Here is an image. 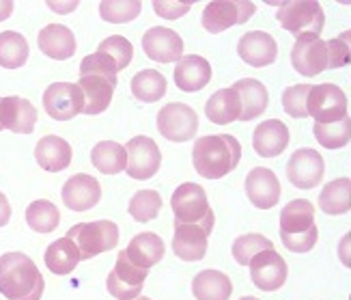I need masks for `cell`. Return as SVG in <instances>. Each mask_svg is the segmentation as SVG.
Segmentation results:
<instances>
[{
    "instance_id": "cell-14",
    "label": "cell",
    "mask_w": 351,
    "mask_h": 300,
    "mask_svg": "<svg viewBox=\"0 0 351 300\" xmlns=\"http://www.w3.org/2000/svg\"><path fill=\"white\" fill-rule=\"evenodd\" d=\"M171 207L175 214V222H201L211 212L205 188L194 182H186L175 188L171 197Z\"/></svg>"
},
{
    "instance_id": "cell-44",
    "label": "cell",
    "mask_w": 351,
    "mask_h": 300,
    "mask_svg": "<svg viewBox=\"0 0 351 300\" xmlns=\"http://www.w3.org/2000/svg\"><path fill=\"white\" fill-rule=\"evenodd\" d=\"M326 43H328V69H341L351 63V48L343 33L339 37H332Z\"/></svg>"
},
{
    "instance_id": "cell-33",
    "label": "cell",
    "mask_w": 351,
    "mask_h": 300,
    "mask_svg": "<svg viewBox=\"0 0 351 300\" xmlns=\"http://www.w3.org/2000/svg\"><path fill=\"white\" fill-rule=\"evenodd\" d=\"M130 89H132V95L138 102L154 104V102H160L166 95L169 82H166V78L158 69H143L132 78Z\"/></svg>"
},
{
    "instance_id": "cell-39",
    "label": "cell",
    "mask_w": 351,
    "mask_h": 300,
    "mask_svg": "<svg viewBox=\"0 0 351 300\" xmlns=\"http://www.w3.org/2000/svg\"><path fill=\"white\" fill-rule=\"evenodd\" d=\"M274 242L263 233H243L233 242V257L239 266H250L258 253L271 251Z\"/></svg>"
},
{
    "instance_id": "cell-36",
    "label": "cell",
    "mask_w": 351,
    "mask_h": 300,
    "mask_svg": "<svg viewBox=\"0 0 351 300\" xmlns=\"http://www.w3.org/2000/svg\"><path fill=\"white\" fill-rule=\"evenodd\" d=\"M162 197L158 190H138L132 197L130 205H128V212L136 222H149V220H156L162 212Z\"/></svg>"
},
{
    "instance_id": "cell-4",
    "label": "cell",
    "mask_w": 351,
    "mask_h": 300,
    "mask_svg": "<svg viewBox=\"0 0 351 300\" xmlns=\"http://www.w3.org/2000/svg\"><path fill=\"white\" fill-rule=\"evenodd\" d=\"M276 20L287 33L295 35L298 39L304 33L322 35L326 13L317 0H287V3H280Z\"/></svg>"
},
{
    "instance_id": "cell-6",
    "label": "cell",
    "mask_w": 351,
    "mask_h": 300,
    "mask_svg": "<svg viewBox=\"0 0 351 300\" xmlns=\"http://www.w3.org/2000/svg\"><path fill=\"white\" fill-rule=\"evenodd\" d=\"M349 102L345 91L339 84L324 82L315 84L308 93V117L315 119V124L330 126L339 124L341 119L347 117Z\"/></svg>"
},
{
    "instance_id": "cell-16",
    "label": "cell",
    "mask_w": 351,
    "mask_h": 300,
    "mask_svg": "<svg viewBox=\"0 0 351 300\" xmlns=\"http://www.w3.org/2000/svg\"><path fill=\"white\" fill-rule=\"evenodd\" d=\"M237 54L246 65L261 69L276 61L278 43L265 31H250L243 33L241 39L237 41Z\"/></svg>"
},
{
    "instance_id": "cell-31",
    "label": "cell",
    "mask_w": 351,
    "mask_h": 300,
    "mask_svg": "<svg viewBox=\"0 0 351 300\" xmlns=\"http://www.w3.org/2000/svg\"><path fill=\"white\" fill-rule=\"evenodd\" d=\"M319 209L328 216H343L351 209V182L347 177H337L328 182L319 194Z\"/></svg>"
},
{
    "instance_id": "cell-40",
    "label": "cell",
    "mask_w": 351,
    "mask_h": 300,
    "mask_svg": "<svg viewBox=\"0 0 351 300\" xmlns=\"http://www.w3.org/2000/svg\"><path fill=\"white\" fill-rule=\"evenodd\" d=\"M313 84H291L282 91V108L293 119L308 117V93Z\"/></svg>"
},
{
    "instance_id": "cell-2",
    "label": "cell",
    "mask_w": 351,
    "mask_h": 300,
    "mask_svg": "<svg viewBox=\"0 0 351 300\" xmlns=\"http://www.w3.org/2000/svg\"><path fill=\"white\" fill-rule=\"evenodd\" d=\"M45 279L28 255L13 251L0 255V294L7 300H41Z\"/></svg>"
},
{
    "instance_id": "cell-19",
    "label": "cell",
    "mask_w": 351,
    "mask_h": 300,
    "mask_svg": "<svg viewBox=\"0 0 351 300\" xmlns=\"http://www.w3.org/2000/svg\"><path fill=\"white\" fill-rule=\"evenodd\" d=\"M0 124L15 134H33L37 124V108L20 95L0 100Z\"/></svg>"
},
{
    "instance_id": "cell-20",
    "label": "cell",
    "mask_w": 351,
    "mask_h": 300,
    "mask_svg": "<svg viewBox=\"0 0 351 300\" xmlns=\"http://www.w3.org/2000/svg\"><path fill=\"white\" fill-rule=\"evenodd\" d=\"M175 84L186 93L203 91L211 80V65L205 56L198 54H186L175 67Z\"/></svg>"
},
{
    "instance_id": "cell-8",
    "label": "cell",
    "mask_w": 351,
    "mask_h": 300,
    "mask_svg": "<svg viewBox=\"0 0 351 300\" xmlns=\"http://www.w3.org/2000/svg\"><path fill=\"white\" fill-rule=\"evenodd\" d=\"M43 108L54 122H69L84 113V93L78 82H54L43 91Z\"/></svg>"
},
{
    "instance_id": "cell-42",
    "label": "cell",
    "mask_w": 351,
    "mask_h": 300,
    "mask_svg": "<svg viewBox=\"0 0 351 300\" xmlns=\"http://www.w3.org/2000/svg\"><path fill=\"white\" fill-rule=\"evenodd\" d=\"M90 73H99V76H108V78H117L119 73V67L117 63L108 54L104 52H93L82 58L80 63V76H90Z\"/></svg>"
},
{
    "instance_id": "cell-5",
    "label": "cell",
    "mask_w": 351,
    "mask_h": 300,
    "mask_svg": "<svg viewBox=\"0 0 351 300\" xmlns=\"http://www.w3.org/2000/svg\"><path fill=\"white\" fill-rule=\"evenodd\" d=\"M216 224V214L211 212L201 222H175L173 253L181 262H201L207 255L209 233Z\"/></svg>"
},
{
    "instance_id": "cell-38",
    "label": "cell",
    "mask_w": 351,
    "mask_h": 300,
    "mask_svg": "<svg viewBox=\"0 0 351 300\" xmlns=\"http://www.w3.org/2000/svg\"><path fill=\"white\" fill-rule=\"evenodd\" d=\"M141 0H104L99 3V16L110 24H128L141 16Z\"/></svg>"
},
{
    "instance_id": "cell-35",
    "label": "cell",
    "mask_w": 351,
    "mask_h": 300,
    "mask_svg": "<svg viewBox=\"0 0 351 300\" xmlns=\"http://www.w3.org/2000/svg\"><path fill=\"white\" fill-rule=\"evenodd\" d=\"M26 222L37 233H52L60 222V212L52 201L37 199L26 207Z\"/></svg>"
},
{
    "instance_id": "cell-41",
    "label": "cell",
    "mask_w": 351,
    "mask_h": 300,
    "mask_svg": "<svg viewBox=\"0 0 351 300\" xmlns=\"http://www.w3.org/2000/svg\"><path fill=\"white\" fill-rule=\"evenodd\" d=\"M97 50L104 52V54H108L112 61L117 63L119 71L128 69V65L132 63V58H134V46H132V41L125 39L123 35H110V37H106L99 43Z\"/></svg>"
},
{
    "instance_id": "cell-7",
    "label": "cell",
    "mask_w": 351,
    "mask_h": 300,
    "mask_svg": "<svg viewBox=\"0 0 351 300\" xmlns=\"http://www.w3.org/2000/svg\"><path fill=\"white\" fill-rule=\"evenodd\" d=\"M158 130L171 143H188L198 132V115L192 106L171 102L158 113Z\"/></svg>"
},
{
    "instance_id": "cell-37",
    "label": "cell",
    "mask_w": 351,
    "mask_h": 300,
    "mask_svg": "<svg viewBox=\"0 0 351 300\" xmlns=\"http://www.w3.org/2000/svg\"><path fill=\"white\" fill-rule=\"evenodd\" d=\"M313 134H315L317 143L322 147H326V149H343L351 141V117L347 115L345 119H341L339 124H330V126L315 124Z\"/></svg>"
},
{
    "instance_id": "cell-13",
    "label": "cell",
    "mask_w": 351,
    "mask_h": 300,
    "mask_svg": "<svg viewBox=\"0 0 351 300\" xmlns=\"http://www.w3.org/2000/svg\"><path fill=\"white\" fill-rule=\"evenodd\" d=\"M143 50L156 63H179L183 56V39L177 31L166 26H151L143 35Z\"/></svg>"
},
{
    "instance_id": "cell-52",
    "label": "cell",
    "mask_w": 351,
    "mask_h": 300,
    "mask_svg": "<svg viewBox=\"0 0 351 300\" xmlns=\"http://www.w3.org/2000/svg\"><path fill=\"white\" fill-rule=\"evenodd\" d=\"M343 35H345V39L349 41V48H351V28H349V31H347V33H343Z\"/></svg>"
},
{
    "instance_id": "cell-17",
    "label": "cell",
    "mask_w": 351,
    "mask_h": 300,
    "mask_svg": "<svg viewBox=\"0 0 351 300\" xmlns=\"http://www.w3.org/2000/svg\"><path fill=\"white\" fill-rule=\"evenodd\" d=\"M60 197H63V205H67L71 212H88L99 203L101 186L93 175L78 173L65 182Z\"/></svg>"
},
{
    "instance_id": "cell-48",
    "label": "cell",
    "mask_w": 351,
    "mask_h": 300,
    "mask_svg": "<svg viewBox=\"0 0 351 300\" xmlns=\"http://www.w3.org/2000/svg\"><path fill=\"white\" fill-rule=\"evenodd\" d=\"M339 259L345 268H351V231H347L339 242Z\"/></svg>"
},
{
    "instance_id": "cell-1",
    "label": "cell",
    "mask_w": 351,
    "mask_h": 300,
    "mask_svg": "<svg viewBox=\"0 0 351 300\" xmlns=\"http://www.w3.org/2000/svg\"><path fill=\"white\" fill-rule=\"evenodd\" d=\"M241 160V143L233 134H209L194 141L192 164L205 179H222L237 169Z\"/></svg>"
},
{
    "instance_id": "cell-10",
    "label": "cell",
    "mask_w": 351,
    "mask_h": 300,
    "mask_svg": "<svg viewBox=\"0 0 351 300\" xmlns=\"http://www.w3.org/2000/svg\"><path fill=\"white\" fill-rule=\"evenodd\" d=\"M326 160L311 147H302L287 162V179L300 190H313L324 182Z\"/></svg>"
},
{
    "instance_id": "cell-29",
    "label": "cell",
    "mask_w": 351,
    "mask_h": 300,
    "mask_svg": "<svg viewBox=\"0 0 351 300\" xmlns=\"http://www.w3.org/2000/svg\"><path fill=\"white\" fill-rule=\"evenodd\" d=\"M192 294L196 300H228L233 283L220 270H201L192 279Z\"/></svg>"
},
{
    "instance_id": "cell-54",
    "label": "cell",
    "mask_w": 351,
    "mask_h": 300,
    "mask_svg": "<svg viewBox=\"0 0 351 300\" xmlns=\"http://www.w3.org/2000/svg\"><path fill=\"white\" fill-rule=\"evenodd\" d=\"M136 300H151V298H147V296H138V298H136Z\"/></svg>"
},
{
    "instance_id": "cell-49",
    "label": "cell",
    "mask_w": 351,
    "mask_h": 300,
    "mask_svg": "<svg viewBox=\"0 0 351 300\" xmlns=\"http://www.w3.org/2000/svg\"><path fill=\"white\" fill-rule=\"evenodd\" d=\"M48 7L52 11H56V13H71V11H75L80 7V3H78V0H71V3H56V0H50Z\"/></svg>"
},
{
    "instance_id": "cell-30",
    "label": "cell",
    "mask_w": 351,
    "mask_h": 300,
    "mask_svg": "<svg viewBox=\"0 0 351 300\" xmlns=\"http://www.w3.org/2000/svg\"><path fill=\"white\" fill-rule=\"evenodd\" d=\"M90 162L104 175H117L128 169V149L117 141H101L90 152Z\"/></svg>"
},
{
    "instance_id": "cell-24",
    "label": "cell",
    "mask_w": 351,
    "mask_h": 300,
    "mask_svg": "<svg viewBox=\"0 0 351 300\" xmlns=\"http://www.w3.org/2000/svg\"><path fill=\"white\" fill-rule=\"evenodd\" d=\"M205 117L216 126H228L241 122V100L233 86L220 89L205 104Z\"/></svg>"
},
{
    "instance_id": "cell-55",
    "label": "cell",
    "mask_w": 351,
    "mask_h": 300,
    "mask_svg": "<svg viewBox=\"0 0 351 300\" xmlns=\"http://www.w3.org/2000/svg\"><path fill=\"white\" fill-rule=\"evenodd\" d=\"M0 100H3V97H0ZM3 130H5V128H3V124H0V132H3Z\"/></svg>"
},
{
    "instance_id": "cell-50",
    "label": "cell",
    "mask_w": 351,
    "mask_h": 300,
    "mask_svg": "<svg viewBox=\"0 0 351 300\" xmlns=\"http://www.w3.org/2000/svg\"><path fill=\"white\" fill-rule=\"evenodd\" d=\"M9 220H11V203L5 194L0 192V227H5Z\"/></svg>"
},
{
    "instance_id": "cell-56",
    "label": "cell",
    "mask_w": 351,
    "mask_h": 300,
    "mask_svg": "<svg viewBox=\"0 0 351 300\" xmlns=\"http://www.w3.org/2000/svg\"><path fill=\"white\" fill-rule=\"evenodd\" d=\"M349 182H351V177H349Z\"/></svg>"
},
{
    "instance_id": "cell-47",
    "label": "cell",
    "mask_w": 351,
    "mask_h": 300,
    "mask_svg": "<svg viewBox=\"0 0 351 300\" xmlns=\"http://www.w3.org/2000/svg\"><path fill=\"white\" fill-rule=\"evenodd\" d=\"M192 9L190 0H156L154 11L164 20H179Z\"/></svg>"
},
{
    "instance_id": "cell-12",
    "label": "cell",
    "mask_w": 351,
    "mask_h": 300,
    "mask_svg": "<svg viewBox=\"0 0 351 300\" xmlns=\"http://www.w3.org/2000/svg\"><path fill=\"white\" fill-rule=\"evenodd\" d=\"M248 268L252 283L261 292H278L289 277V266L276 249L258 253Z\"/></svg>"
},
{
    "instance_id": "cell-9",
    "label": "cell",
    "mask_w": 351,
    "mask_h": 300,
    "mask_svg": "<svg viewBox=\"0 0 351 300\" xmlns=\"http://www.w3.org/2000/svg\"><path fill=\"white\" fill-rule=\"evenodd\" d=\"M291 65L304 78H315L328 69V43L322 35L304 33L295 39L291 50Z\"/></svg>"
},
{
    "instance_id": "cell-3",
    "label": "cell",
    "mask_w": 351,
    "mask_h": 300,
    "mask_svg": "<svg viewBox=\"0 0 351 300\" xmlns=\"http://www.w3.org/2000/svg\"><path fill=\"white\" fill-rule=\"evenodd\" d=\"M67 238L78 246L82 262L93 259L101 253H108L119 244V227L112 220L78 222L67 231Z\"/></svg>"
},
{
    "instance_id": "cell-32",
    "label": "cell",
    "mask_w": 351,
    "mask_h": 300,
    "mask_svg": "<svg viewBox=\"0 0 351 300\" xmlns=\"http://www.w3.org/2000/svg\"><path fill=\"white\" fill-rule=\"evenodd\" d=\"M315 227V205L306 199L289 201L280 212V231L282 233H304Z\"/></svg>"
},
{
    "instance_id": "cell-18",
    "label": "cell",
    "mask_w": 351,
    "mask_h": 300,
    "mask_svg": "<svg viewBox=\"0 0 351 300\" xmlns=\"http://www.w3.org/2000/svg\"><path fill=\"white\" fill-rule=\"evenodd\" d=\"M289 141H291V134L280 119H265L252 134V147L261 158H278L285 154Z\"/></svg>"
},
{
    "instance_id": "cell-15",
    "label": "cell",
    "mask_w": 351,
    "mask_h": 300,
    "mask_svg": "<svg viewBox=\"0 0 351 300\" xmlns=\"http://www.w3.org/2000/svg\"><path fill=\"white\" fill-rule=\"evenodd\" d=\"M246 197L256 209H271L280 201V182L276 173L267 167H254L248 175L246 182Z\"/></svg>"
},
{
    "instance_id": "cell-11",
    "label": "cell",
    "mask_w": 351,
    "mask_h": 300,
    "mask_svg": "<svg viewBox=\"0 0 351 300\" xmlns=\"http://www.w3.org/2000/svg\"><path fill=\"white\" fill-rule=\"evenodd\" d=\"M128 149V169L125 173L132 179H151L162 167V152L154 139L149 137H134L125 145Z\"/></svg>"
},
{
    "instance_id": "cell-45",
    "label": "cell",
    "mask_w": 351,
    "mask_h": 300,
    "mask_svg": "<svg viewBox=\"0 0 351 300\" xmlns=\"http://www.w3.org/2000/svg\"><path fill=\"white\" fill-rule=\"evenodd\" d=\"M280 240H282V244L287 251H291V253H308L315 249L317 244V240H319V229H317V224L315 227H311L308 231H304V233H282L280 231Z\"/></svg>"
},
{
    "instance_id": "cell-25",
    "label": "cell",
    "mask_w": 351,
    "mask_h": 300,
    "mask_svg": "<svg viewBox=\"0 0 351 300\" xmlns=\"http://www.w3.org/2000/svg\"><path fill=\"white\" fill-rule=\"evenodd\" d=\"M125 253L136 266L151 270L154 266H158L162 262V257L166 255V244H164V240L158 233L143 231V233H136L130 240Z\"/></svg>"
},
{
    "instance_id": "cell-27",
    "label": "cell",
    "mask_w": 351,
    "mask_h": 300,
    "mask_svg": "<svg viewBox=\"0 0 351 300\" xmlns=\"http://www.w3.org/2000/svg\"><path fill=\"white\" fill-rule=\"evenodd\" d=\"M241 24L239 0H211L203 11V28L207 33H224L231 26Z\"/></svg>"
},
{
    "instance_id": "cell-43",
    "label": "cell",
    "mask_w": 351,
    "mask_h": 300,
    "mask_svg": "<svg viewBox=\"0 0 351 300\" xmlns=\"http://www.w3.org/2000/svg\"><path fill=\"white\" fill-rule=\"evenodd\" d=\"M114 273L117 277L128 283V285H145L147 277H149V270L141 268V266H136L130 257H128V253L125 251H121L119 253V257H117V264H114Z\"/></svg>"
},
{
    "instance_id": "cell-51",
    "label": "cell",
    "mask_w": 351,
    "mask_h": 300,
    "mask_svg": "<svg viewBox=\"0 0 351 300\" xmlns=\"http://www.w3.org/2000/svg\"><path fill=\"white\" fill-rule=\"evenodd\" d=\"M13 9H15L13 0H0V22H5L7 18H11Z\"/></svg>"
},
{
    "instance_id": "cell-34",
    "label": "cell",
    "mask_w": 351,
    "mask_h": 300,
    "mask_svg": "<svg viewBox=\"0 0 351 300\" xmlns=\"http://www.w3.org/2000/svg\"><path fill=\"white\" fill-rule=\"evenodd\" d=\"M28 41L24 35L15 31L0 33V67L5 69H18L28 61Z\"/></svg>"
},
{
    "instance_id": "cell-22",
    "label": "cell",
    "mask_w": 351,
    "mask_h": 300,
    "mask_svg": "<svg viewBox=\"0 0 351 300\" xmlns=\"http://www.w3.org/2000/svg\"><path fill=\"white\" fill-rule=\"evenodd\" d=\"M39 50L54 61H67L75 54V35L63 24H48L41 28V33L37 35Z\"/></svg>"
},
{
    "instance_id": "cell-23",
    "label": "cell",
    "mask_w": 351,
    "mask_h": 300,
    "mask_svg": "<svg viewBox=\"0 0 351 300\" xmlns=\"http://www.w3.org/2000/svg\"><path fill=\"white\" fill-rule=\"evenodd\" d=\"M71 145L56 137V134H48L43 137L37 147H35V160L37 164L48 173H58V171H65L69 164H71Z\"/></svg>"
},
{
    "instance_id": "cell-46",
    "label": "cell",
    "mask_w": 351,
    "mask_h": 300,
    "mask_svg": "<svg viewBox=\"0 0 351 300\" xmlns=\"http://www.w3.org/2000/svg\"><path fill=\"white\" fill-rule=\"evenodd\" d=\"M106 288H108V294L112 298H117V300H136V298L141 296V292H143V285H128V283H123L117 277L114 270L108 275V279H106Z\"/></svg>"
},
{
    "instance_id": "cell-53",
    "label": "cell",
    "mask_w": 351,
    "mask_h": 300,
    "mask_svg": "<svg viewBox=\"0 0 351 300\" xmlns=\"http://www.w3.org/2000/svg\"><path fill=\"white\" fill-rule=\"evenodd\" d=\"M239 300H258V298H254V296H243V298H239Z\"/></svg>"
},
{
    "instance_id": "cell-28",
    "label": "cell",
    "mask_w": 351,
    "mask_h": 300,
    "mask_svg": "<svg viewBox=\"0 0 351 300\" xmlns=\"http://www.w3.org/2000/svg\"><path fill=\"white\" fill-rule=\"evenodd\" d=\"M45 266L52 275H58V277H65V275H71L75 266L82 262V255L78 251L71 240L65 235L60 240H54V242L45 249V257H43Z\"/></svg>"
},
{
    "instance_id": "cell-21",
    "label": "cell",
    "mask_w": 351,
    "mask_h": 300,
    "mask_svg": "<svg viewBox=\"0 0 351 300\" xmlns=\"http://www.w3.org/2000/svg\"><path fill=\"white\" fill-rule=\"evenodd\" d=\"M78 84L84 93V115H99L110 106L119 80L90 73V76H80Z\"/></svg>"
},
{
    "instance_id": "cell-26",
    "label": "cell",
    "mask_w": 351,
    "mask_h": 300,
    "mask_svg": "<svg viewBox=\"0 0 351 300\" xmlns=\"http://www.w3.org/2000/svg\"><path fill=\"white\" fill-rule=\"evenodd\" d=\"M233 89L239 93L241 100V122H252L258 119L269 104L267 86L256 78H241L233 84Z\"/></svg>"
}]
</instances>
